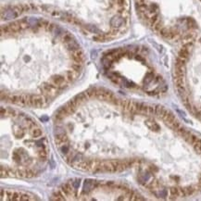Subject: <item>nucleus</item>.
Wrapping results in <instances>:
<instances>
[{
  "label": "nucleus",
  "instance_id": "1",
  "mask_svg": "<svg viewBox=\"0 0 201 201\" xmlns=\"http://www.w3.org/2000/svg\"><path fill=\"white\" fill-rule=\"evenodd\" d=\"M50 82L53 83L55 85H57L58 87L59 90H62V89H65L68 87V83L69 82L66 80L64 74H54L50 77Z\"/></svg>",
  "mask_w": 201,
  "mask_h": 201
},
{
  "label": "nucleus",
  "instance_id": "2",
  "mask_svg": "<svg viewBox=\"0 0 201 201\" xmlns=\"http://www.w3.org/2000/svg\"><path fill=\"white\" fill-rule=\"evenodd\" d=\"M48 102L44 96L42 95H32V99L30 102V107H34L36 108H43Z\"/></svg>",
  "mask_w": 201,
  "mask_h": 201
},
{
  "label": "nucleus",
  "instance_id": "3",
  "mask_svg": "<svg viewBox=\"0 0 201 201\" xmlns=\"http://www.w3.org/2000/svg\"><path fill=\"white\" fill-rule=\"evenodd\" d=\"M127 19L128 18H125L124 16L118 14V16H114L110 19V21H109L110 26L112 28H115V29H120L127 22Z\"/></svg>",
  "mask_w": 201,
  "mask_h": 201
},
{
  "label": "nucleus",
  "instance_id": "4",
  "mask_svg": "<svg viewBox=\"0 0 201 201\" xmlns=\"http://www.w3.org/2000/svg\"><path fill=\"white\" fill-rule=\"evenodd\" d=\"M96 181L92 180V179H86L83 183V190L81 193V196H88L94 189H96Z\"/></svg>",
  "mask_w": 201,
  "mask_h": 201
},
{
  "label": "nucleus",
  "instance_id": "5",
  "mask_svg": "<svg viewBox=\"0 0 201 201\" xmlns=\"http://www.w3.org/2000/svg\"><path fill=\"white\" fill-rule=\"evenodd\" d=\"M9 102L19 106H26L27 102L24 95H11L9 97Z\"/></svg>",
  "mask_w": 201,
  "mask_h": 201
},
{
  "label": "nucleus",
  "instance_id": "6",
  "mask_svg": "<svg viewBox=\"0 0 201 201\" xmlns=\"http://www.w3.org/2000/svg\"><path fill=\"white\" fill-rule=\"evenodd\" d=\"M19 14L14 9H12V7L10 9H8L5 10V13L2 12V19H15L19 16Z\"/></svg>",
  "mask_w": 201,
  "mask_h": 201
},
{
  "label": "nucleus",
  "instance_id": "7",
  "mask_svg": "<svg viewBox=\"0 0 201 201\" xmlns=\"http://www.w3.org/2000/svg\"><path fill=\"white\" fill-rule=\"evenodd\" d=\"M54 142H55L56 146H60L61 145L66 144V143H69V137H68V135H67V133H62V135L55 136Z\"/></svg>",
  "mask_w": 201,
  "mask_h": 201
},
{
  "label": "nucleus",
  "instance_id": "8",
  "mask_svg": "<svg viewBox=\"0 0 201 201\" xmlns=\"http://www.w3.org/2000/svg\"><path fill=\"white\" fill-rule=\"evenodd\" d=\"M145 124H146V126L149 129V130H151V131H153V132H159L160 130V126L153 119H147V120H146L145 121Z\"/></svg>",
  "mask_w": 201,
  "mask_h": 201
},
{
  "label": "nucleus",
  "instance_id": "9",
  "mask_svg": "<svg viewBox=\"0 0 201 201\" xmlns=\"http://www.w3.org/2000/svg\"><path fill=\"white\" fill-rule=\"evenodd\" d=\"M79 73H80V72H75V71H73V70L72 69V70H68V71H66V72H64V76H65L66 80L68 81L69 83H72V82H73L74 80H76V79H77V77H78Z\"/></svg>",
  "mask_w": 201,
  "mask_h": 201
},
{
  "label": "nucleus",
  "instance_id": "10",
  "mask_svg": "<svg viewBox=\"0 0 201 201\" xmlns=\"http://www.w3.org/2000/svg\"><path fill=\"white\" fill-rule=\"evenodd\" d=\"M168 111L169 110H167L163 106H161V105H158V106H156L155 107V114L157 115V117L158 118H160V119H162L163 120V118L166 116V114L168 113Z\"/></svg>",
  "mask_w": 201,
  "mask_h": 201
},
{
  "label": "nucleus",
  "instance_id": "11",
  "mask_svg": "<svg viewBox=\"0 0 201 201\" xmlns=\"http://www.w3.org/2000/svg\"><path fill=\"white\" fill-rule=\"evenodd\" d=\"M66 48H67V49H68V50H69L70 52H72V53L81 48L80 46H79V44L77 43V41H76L75 39L72 40V41L69 42V43H67V44H66Z\"/></svg>",
  "mask_w": 201,
  "mask_h": 201
},
{
  "label": "nucleus",
  "instance_id": "12",
  "mask_svg": "<svg viewBox=\"0 0 201 201\" xmlns=\"http://www.w3.org/2000/svg\"><path fill=\"white\" fill-rule=\"evenodd\" d=\"M66 196L64 195V193L61 191V189L59 190H57L53 193L52 196L49 198L50 200H60V201H63V200H66L67 198L65 197Z\"/></svg>",
  "mask_w": 201,
  "mask_h": 201
},
{
  "label": "nucleus",
  "instance_id": "13",
  "mask_svg": "<svg viewBox=\"0 0 201 201\" xmlns=\"http://www.w3.org/2000/svg\"><path fill=\"white\" fill-rule=\"evenodd\" d=\"M190 54H191L190 51H188V50H186V49L181 48V49L179 50V52H178L177 58H182V59H184V60H185V61L187 62L188 59H189V58H190Z\"/></svg>",
  "mask_w": 201,
  "mask_h": 201
},
{
  "label": "nucleus",
  "instance_id": "14",
  "mask_svg": "<svg viewBox=\"0 0 201 201\" xmlns=\"http://www.w3.org/2000/svg\"><path fill=\"white\" fill-rule=\"evenodd\" d=\"M163 121H164L165 124L171 126L176 121V119H175V116H174V114L172 112H171V111H168V113L166 114V116L163 118Z\"/></svg>",
  "mask_w": 201,
  "mask_h": 201
},
{
  "label": "nucleus",
  "instance_id": "15",
  "mask_svg": "<svg viewBox=\"0 0 201 201\" xmlns=\"http://www.w3.org/2000/svg\"><path fill=\"white\" fill-rule=\"evenodd\" d=\"M155 73L153 72H148L146 74V76H145V78H144V80H143V83L145 84V85H148V84H150L153 81H154V79H155Z\"/></svg>",
  "mask_w": 201,
  "mask_h": 201
},
{
  "label": "nucleus",
  "instance_id": "16",
  "mask_svg": "<svg viewBox=\"0 0 201 201\" xmlns=\"http://www.w3.org/2000/svg\"><path fill=\"white\" fill-rule=\"evenodd\" d=\"M152 193L160 198H165L168 196V191L167 189L163 188V189H156V190H152Z\"/></svg>",
  "mask_w": 201,
  "mask_h": 201
},
{
  "label": "nucleus",
  "instance_id": "17",
  "mask_svg": "<svg viewBox=\"0 0 201 201\" xmlns=\"http://www.w3.org/2000/svg\"><path fill=\"white\" fill-rule=\"evenodd\" d=\"M24 122H25L26 127H27L29 130H32L33 128L38 126V125L36 124V122H35L31 117H29V116H25V117H24Z\"/></svg>",
  "mask_w": 201,
  "mask_h": 201
},
{
  "label": "nucleus",
  "instance_id": "18",
  "mask_svg": "<svg viewBox=\"0 0 201 201\" xmlns=\"http://www.w3.org/2000/svg\"><path fill=\"white\" fill-rule=\"evenodd\" d=\"M73 99H74V100L78 103V105H79V104H81V103L86 101V100L89 99V98H88L87 95L85 94V92H83V93H80V94L76 95V96L73 97Z\"/></svg>",
  "mask_w": 201,
  "mask_h": 201
},
{
  "label": "nucleus",
  "instance_id": "19",
  "mask_svg": "<svg viewBox=\"0 0 201 201\" xmlns=\"http://www.w3.org/2000/svg\"><path fill=\"white\" fill-rule=\"evenodd\" d=\"M30 135L32 137L34 138H37V137H40L42 135H43V131L41 128H39L38 126L37 127H34L33 128L32 130H30Z\"/></svg>",
  "mask_w": 201,
  "mask_h": 201
},
{
  "label": "nucleus",
  "instance_id": "20",
  "mask_svg": "<svg viewBox=\"0 0 201 201\" xmlns=\"http://www.w3.org/2000/svg\"><path fill=\"white\" fill-rule=\"evenodd\" d=\"M59 147V151H60V153L63 155L64 154V156H66V155H68V154H70L71 153V146H70V145H69V143H66V144H63V145H61L60 146H58Z\"/></svg>",
  "mask_w": 201,
  "mask_h": 201
},
{
  "label": "nucleus",
  "instance_id": "21",
  "mask_svg": "<svg viewBox=\"0 0 201 201\" xmlns=\"http://www.w3.org/2000/svg\"><path fill=\"white\" fill-rule=\"evenodd\" d=\"M97 90H98V88H97V87H90L85 91V94L87 95L88 98H93V97H97Z\"/></svg>",
  "mask_w": 201,
  "mask_h": 201
},
{
  "label": "nucleus",
  "instance_id": "22",
  "mask_svg": "<svg viewBox=\"0 0 201 201\" xmlns=\"http://www.w3.org/2000/svg\"><path fill=\"white\" fill-rule=\"evenodd\" d=\"M177 132L179 133V135H180L185 140V139L191 135V133H192L189 130H187V129H185V128H184V127H181L179 130L177 131Z\"/></svg>",
  "mask_w": 201,
  "mask_h": 201
},
{
  "label": "nucleus",
  "instance_id": "23",
  "mask_svg": "<svg viewBox=\"0 0 201 201\" xmlns=\"http://www.w3.org/2000/svg\"><path fill=\"white\" fill-rule=\"evenodd\" d=\"M170 194H171V196H172V198H176L178 196H181V195H180V187L171 186L170 188Z\"/></svg>",
  "mask_w": 201,
  "mask_h": 201
},
{
  "label": "nucleus",
  "instance_id": "24",
  "mask_svg": "<svg viewBox=\"0 0 201 201\" xmlns=\"http://www.w3.org/2000/svg\"><path fill=\"white\" fill-rule=\"evenodd\" d=\"M185 76H176V77H173V81H174V83H175L176 87L185 85Z\"/></svg>",
  "mask_w": 201,
  "mask_h": 201
},
{
  "label": "nucleus",
  "instance_id": "25",
  "mask_svg": "<svg viewBox=\"0 0 201 201\" xmlns=\"http://www.w3.org/2000/svg\"><path fill=\"white\" fill-rule=\"evenodd\" d=\"M37 156H38V158H39V160H42V161H46L47 160H48V152H47V150L46 149H41L40 151H38V153H37Z\"/></svg>",
  "mask_w": 201,
  "mask_h": 201
},
{
  "label": "nucleus",
  "instance_id": "26",
  "mask_svg": "<svg viewBox=\"0 0 201 201\" xmlns=\"http://www.w3.org/2000/svg\"><path fill=\"white\" fill-rule=\"evenodd\" d=\"M56 113H58V114H59L60 116H62L63 118H66V117H68L69 115H70V113H69V111L67 110L65 108H64V106H62V107H60L58 110H57V112Z\"/></svg>",
  "mask_w": 201,
  "mask_h": 201
},
{
  "label": "nucleus",
  "instance_id": "27",
  "mask_svg": "<svg viewBox=\"0 0 201 201\" xmlns=\"http://www.w3.org/2000/svg\"><path fill=\"white\" fill-rule=\"evenodd\" d=\"M73 39H74V38H73L72 34H70V33H66V34H64L62 35V42L65 43V44L71 42V41L73 40Z\"/></svg>",
  "mask_w": 201,
  "mask_h": 201
},
{
  "label": "nucleus",
  "instance_id": "28",
  "mask_svg": "<svg viewBox=\"0 0 201 201\" xmlns=\"http://www.w3.org/2000/svg\"><path fill=\"white\" fill-rule=\"evenodd\" d=\"M185 191L186 196H192L196 190L195 185H187L185 187Z\"/></svg>",
  "mask_w": 201,
  "mask_h": 201
},
{
  "label": "nucleus",
  "instance_id": "29",
  "mask_svg": "<svg viewBox=\"0 0 201 201\" xmlns=\"http://www.w3.org/2000/svg\"><path fill=\"white\" fill-rule=\"evenodd\" d=\"M198 138H199V137H197L196 135H193V133H191V135L185 139V141H186L187 143H189L190 145H194V144L197 141Z\"/></svg>",
  "mask_w": 201,
  "mask_h": 201
},
{
  "label": "nucleus",
  "instance_id": "30",
  "mask_svg": "<svg viewBox=\"0 0 201 201\" xmlns=\"http://www.w3.org/2000/svg\"><path fill=\"white\" fill-rule=\"evenodd\" d=\"M62 133H67L65 129L61 126H56L54 128V136H58V135H62Z\"/></svg>",
  "mask_w": 201,
  "mask_h": 201
},
{
  "label": "nucleus",
  "instance_id": "31",
  "mask_svg": "<svg viewBox=\"0 0 201 201\" xmlns=\"http://www.w3.org/2000/svg\"><path fill=\"white\" fill-rule=\"evenodd\" d=\"M102 64H103V66H104V68L106 69V70H108L110 67H111V65H112V61H110L108 58H107L106 57L102 59Z\"/></svg>",
  "mask_w": 201,
  "mask_h": 201
},
{
  "label": "nucleus",
  "instance_id": "32",
  "mask_svg": "<svg viewBox=\"0 0 201 201\" xmlns=\"http://www.w3.org/2000/svg\"><path fill=\"white\" fill-rule=\"evenodd\" d=\"M193 146H194V149H195L197 153L201 154V138H198L197 141L193 145Z\"/></svg>",
  "mask_w": 201,
  "mask_h": 201
},
{
  "label": "nucleus",
  "instance_id": "33",
  "mask_svg": "<svg viewBox=\"0 0 201 201\" xmlns=\"http://www.w3.org/2000/svg\"><path fill=\"white\" fill-rule=\"evenodd\" d=\"M71 68H72L73 71L80 72L82 71V69H83V66H82V64H78V63H74V62H73V63L71 65Z\"/></svg>",
  "mask_w": 201,
  "mask_h": 201
},
{
  "label": "nucleus",
  "instance_id": "34",
  "mask_svg": "<svg viewBox=\"0 0 201 201\" xmlns=\"http://www.w3.org/2000/svg\"><path fill=\"white\" fill-rule=\"evenodd\" d=\"M17 177L26 178V169H18L17 170Z\"/></svg>",
  "mask_w": 201,
  "mask_h": 201
},
{
  "label": "nucleus",
  "instance_id": "35",
  "mask_svg": "<svg viewBox=\"0 0 201 201\" xmlns=\"http://www.w3.org/2000/svg\"><path fill=\"white\" fill-rule=\"evenodd\" d=\"M0 171H1V178H6L8 176H9V169L4 167V166H1L0 168Z\"/></svg>",
  "mask_w": 201,
  "mask_h": 201
},
{
  "label": "nucleus",
  "instance_id": "36",
  "mask_svg": "<svg viewBox=\"0 0 201 201\" xmlns=\"http://www.w3.org/2000/svg\"><path fill=\"white\" fill-rule=\"evenodd\" d=\"M14 135H15V136L17 138H22V137H23V136L25 135V132H24V131L22 130V129H19V130H16L14 132Z\"/></svg>",
  "mask_w": 201,
  "mask_h": 201
},
{
  "label": "nucleus",
  "instance_id": "37",
  "mask_svg": "<svg viewBox=\"0 0 201 201\" xmlns=\"http://www.w3.org/2000/svg\"><path fill=\"white\" fill-rule=\"evenodd\" d=\"M170 127H171V128L173 131L177 132L178 130H179V129L182 127V125H181V123H180L179 122H178V121H175V122H173V123H172V124H171Z\"/></svg>",
  "mask_w": 201,
  "mask_h": 201
},
{
  "label": "nucleus",
  "instance_id": "38",
  "mask_svg": "<svg viewBox=\"0 0 201 201\" xmlns=\"http://www.w3.org/2000/svg\"><path fill=\"white\" fill-rule=\"evenodd\" d=\"M35 175V172L34 170L30 169V168H27L26 169V178H28V179H31V178H34Z\"/></svg>",
  "mask_w": 201,
  "mask_h": 201
},
{
  "label": "nucleus",
  "instance_id": "39",
  "mask_svg": "<svg viewBox=\"0 0 201 201\" xmlns=\"http://www.w3.org/2000/svg\"><path fill=\"white\" fill-rule=\"evenodd\" d=\"M72 184L75 189H78L81 185V179H73V180H72Z\"/></svg>",
  "mask_w": 201,
  "mask_h": 201
},
{
  "label": "nucleus",
  "instance_id": "40",
  "mask_svg": "<svg viewBox=\"0 0 201 201\" xmlns=\"http://www.w3.org/2000/svg\"><path fill=\"white\" fill-rule=\"evenodd\" d=\"M8 115L11 116V117H16L17 116V111L11 108H8Z\"/></svg>",
  "mask_w": 201,
  "mask_h": 201
},
{
  "label": "nucleus",
  "instance_id": "41",
  "mask_svg": "<svg viewBox=\"0 0 201 201\" xmlns=\"http://www.w3.org/2000/svg\"><path fill=\"white\" fill-rule=\"evenodd\" d=\"M13 160H14L16 162H19V161L21 160L20 156H19V153H18L17 151H15V152L13 153Z\"/></svg>",
  "mask_w": 201,
  "mask_h": 201
},
{
  "label": "nucleus",
  "instance_id": "42",
  "mask_svg": "<svg viewBox=\"0 0 201 201\" xmlns=\"http://www.w3.org/2000/svg\"><path fill=\"white\" fill-rule=\"evenodd\" d=\"M9 176L17 177V170H15V169H9Z\"/></svg>",
  "mask_w": 201,
  "mask_h": 201
},
{
  "label": "nucleus",
  "instance_id": "43",
  "mask_svg": "<svg viewBox=\"0 0 201 201\" xmlns=\"http://www.w3.org/2000/svg\"><path fill=\"white\" fill-rule=\"evenodd\" d=\"M114 185H115V182H113V181H107V182H105V185L108 186V188H111Z\"/></svg>",
  "mask_w": 201,
  "mask_h": 201
},
{
  "label": "nucleus",
  "instance_id": "44",
  "mask_svg": "<svg viewBox=\"0 0 201 201\" xmlns=\"http://www.w3.org/2000/svg\"><path fill=\"white\" fill-rule=\"evenodd\" d=\"M0 110H1V116H5V115H8V108H5L4 107H1L0 108Z\"/></svg>",
  "mask_w": 201,
  "mask_h": 201
},
{
  "label": "nucleus",
  "instance_id": "45",
  "mask_svg": "<svg viewBox=\"0 0 201 201\" xmlns=\"http://www.w3.org/2000/svg\"><path fill=\"white\" fill-rule=\"evenodd\" d=\"M148 114H149V115L155 114V107L149 106V108H148Z\"/></svg>",
  "mask_w": 201,
  "mask_h": 201
},
{
  "label": "nucleus",
  "instance_id": "46",
  "mask_svg": "<svg viewBox=\"0 0 201 201\" xmlns=\"http://www.w3.org/2000/svg\"><path fill=\"white\" fill-rule=\"evenodd\" d=\"M117 200H126L127 199V197H126V196H125V194H123V195H121V196H119L117 198H116Z\"/></svg>",
  "mask_w": 201,
  "mask_h": 201
},
{
  "label": "nucleus",
  "instance_id": "47",
  "mask_svg": "<svg viewBox=\"0 0 201 201\" xmlns=\"http://www.w3.org/2000/svg\"><path fill=\"white\" fill-rule=\"evenodd\" d=\"M48 119V118L47 116H44V117H42V118H41L40 120H41L42 122H44V121H47Z\"/></svg>",
  "mask_w": 201,
  "mask_h": 201
}]
</instances>
